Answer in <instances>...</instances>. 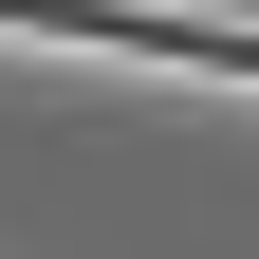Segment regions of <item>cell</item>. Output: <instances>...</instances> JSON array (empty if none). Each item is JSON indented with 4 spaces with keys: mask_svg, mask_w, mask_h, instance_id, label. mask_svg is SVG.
Instances as JSON below:
<instances>
[{
    "mask_svg": "<svg viewBox=\"0 0 259 259\" xmlns=\"http://www.w3.org/2000/svg\"><path fill=\"white\" fill-rule=\"evenodd\" d=\"M0 37H56V56H148V74H241V93H259V37H241V19H167V0H0Z\"/></svg>",
    "mask_w": 259,
    "mask_h": 259,
    "instance_id": "6da1fadb",
    "label": "cell"
}]
</instances>
